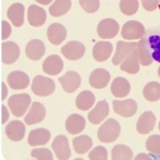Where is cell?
<instances>
[{"instance_id": "6da1fadb", "label": "cell", "mask_w": 160, "mask_h": 160, "mask_svg": "<svg viewBox=\"0 0 160 160\" xmlns=\"http://www.w3.org/2000/svg\"><path fill=\"white\" fill-rule=\"evenodd\" d=\"M140 63L149 66L154 60L160 62V35L153 34L145 36L138 42Z\"/></svg>"}, {"instance_id": "7a4b0ae2", "label": "cell", "mask_w": 160, "mask_h": 160, "mask_svg": "<svg viewBox=\"0 0 160 160\" xmlns=\"http://www.w3.org/2000/svg\"><path fill=\"white\" fill-rule=\"evenodd\" d=\"M121 132L120 125L117 120L109 118L102 124L98 131V138L102 142L110 143L115 142Z\"/></svg>"}, {"instance_id": "3957f363", "label": "cell", "mask_w": 160, "mask_h": 160, "mask_svg": "<svg viewBox=\"0 0 160 160\" xmlns=\"http://www.w3.org/2000/svg\"><path fill=\"white\" fill-rule=\"evenodd\" d=\"M31 102V98L28 94H18L10 97L8 106L11 113L15 117H22L25 115Z\"/></svg>"}, {"instance_id": "277c9868", "label": "cell", "mask_w": 160, "mask_h": 160, "mask_svg": "<svg viewBox=\"0 0 160 160\" xmlns=\"http://www.w3.org/2000/svg\"><path fill=\"white\" fill-rule=\"evenodd\" d=\"M31 90L37 96H49L55 91V83L51 78L42 75H37L33 79Z\"/></svg>"}, {"instance_id": "5b68a950", "label": "cell", "mask_w": 160, "mask_h": 160, "mask_svg": "<svg viewBox=\"0 0 160 160\" xmlns=\"http://www.w3.org/2000/svg\"><path fill=\"white\" fill-rule=\"evenodd\" d=\"M119 25L113 18H105L98 23L97 27V33L98 36L103 39L112 38L118 35Z\"/></svg>"}, {"instance_id": "8992f818", "label": "cell", "mask_w": 160, "mask_h": 160, "mask_svg": "<svg viewBox=\"0 0 160 160\" xmlns=\"http://www.w3.org/2000/svg\"><path fill=\"white\" fill-rule=\"evenodd\" d=\"M145 34V28L141 22L138 21H129L126 22L122 28L121 35L127 40L141 38Z\"/></svg>"}, {"instance_id": "52a82bcc", "label": "cell", "mask_w": 160, "mask_h": 160, "mask_svg": "<svg viewBox=\"0 0 160 160\" xmlns=\"http://www.w3.org/2000/svg\"><path fill=\"white\" fill-rule=\"evenodd\" d=\"M113 108L116 114L124 118H130L135 115L137 111L136 102L133 99L114 100Z\"/></svg>"}, {"instance_id": "ba28073f", "label": "cell", "mask_w": 160, "mask_h": 160, "mask_svg": "<svg viewBox=\"0 0 160 160\" xmlns=\"http://www.w3.org/2000/svg\"><path fill=\"white\" fill-rule=\"evenodd\" d=\"M85 46L78 41H71L61 49V52L65 58L69 60H78L85 54Z\"/></svg>"}, {"instance_id": "9c48e42d", "label": "cell", "mask_w": 160, "mask_h": 160, "mask_svg": "<svg viewBox=\"0 0 160 160\" xmlns=\"http://www.w3.org/2000/svg\"><path fill=\"white\" fill-rule=\"evenodd\" d=\"M52 149L57 158L61 160H67L71 157L69 141L64 135H58L52 142Z\"/></svg>"}, {"instance_id": "30bf717a", "label": "cell", "mask_w": 160, "mask_h": 160, "mask_svg": "<svg viewBox=\"0 0 160 160\" xmlns=\"http://www.w3.org/2000/svg\"><path fill=\"white\" fill-rule=\"evenodd\" d=\"M64 91L68 93L75 92L81 85V77L75 71H68L58 78Z\"/></svg>"}, {"instance_id": "8fae6325", "label": "cell", "mask_w": 160, "mask_h": 160, "mask_svg": "<svg viewBox=\"0 0 160 160\" xmlns=\"http://www.w3.org/2000/svg\"><path fill=\"white\" fill-rule=\"evenodd\" d=\"M109 104L106 100H102L97 102L94 109L91 110V112L88 115V119L91 122V123L99 124L105 119L108 115H109Z\"/></svg>"}, {"instance_id": "7c38bea8", "label": "cell", "mask_w": 160, "mask_h": 160, "mask_svg": "<svg viewBox=\"0 0 160 160\" xmlns=\"http://www.w3.org/2000/svg\"><path fill=\"white\" fill-rule=\"evenodd\" d=\"M111 75L107 70L98 68L91 72L89 78L90 85L95 89H102L108 85Z\"/></svg>"}, {"instance_id": "4fadbf2b", "label": "cell", "mask_w": 160, "mask_h": 160, "mask_svg": "<svg viewBox=\"0 0 160 160\" xmlns=\"http://www.w3.org/2000/svg\"><path fill=\"white\" fill-rule=\"evenodd\" d=\"M20 55L19 47L14 42H6L2 44V61L5 64L16 62Z\"/></svg>"}, {"instance_id": "5bb4252c", "label": "cell", "mask_w": 160, "mask_h": 160, "mask_svg": "<svg viewBox=\"0 0 160 160\" xmlns=\"http://www.w3.org/2000/svg\"><path fill=\"white\" fill-rule=\"evenodd\" d=\"M138 48V42H127L118 41L117 42L116 51L112 58V62L115 66L119 65L122 60Z\"/></svg>"}, {"instance_id": "9a60e30c", "label": "cell", "mask_w": 160, "mask_h": 160, "mask_svg": "<svg viewBox=\"0 0 160 160\" xmlns=\"http://www.w3.org/2000/svg\"><path fill=\"white\" fill-rule=\"evenodd\" d=\"M46 116L45 107L38 102H33L28 115L25 116L24 121L28 125H34L39 123Z\"/></svg>"}, {"instance_id": "2e32d148", "label": "cell", "mask_w": 160, "mask_h": 160, "mask_svg": "<svg viewBox=\"0 0 160 160\" xmlns=\"http://www.w3.org/2000/svg\"><path fill=\"white\" fill-rule=\"evenodd\" d=\"M8 82L11 89L22 90L29 86L30 78L28 75L22 71H13L8 75Z\"/></svg>"}, {"instance_id": "e0dca14e", "label": "cell", "mask_w": 160, "mask_h": 160, "mask_svg": "<svg viewBox=\"0 0 160 160\" xmlns=\"http://www.w3.org/2000/svg\"><path fill=\"white\" fill-rule=\"evenodd\" d=\"M156 118L152 111H146L142 114L137 122L136 129L141 135H147L155 128Z\"/></svg>"}, {"instance_id": "ac0fdd59", "label": "cell", "mask_w": 160, "mask_h": 160, "mask_svg": "<svg viewBox=\"0 0 160 160\" xmlns=\"http://www.w3.org/2000/svg\"><path fill=\"white\" fill-rule=\"evenodd\" d=\"M25 131V125L19 120H13L6 127V135L9 139L15 142H18L24 138Z\"/></svg>"}, {"instance_id": "d6986e66", "label": "cell", "mask_w": 160, "mask_h": 160, "mask_svg": "<svg viewBox=\"0 0 160 160\" xmlns=\"http://www.w3.org/2000/svg\"><path fill=\"white\" fill-rule=\"evenodd\" d=\"M139 58L138 54V48L131 52L120 63V68L125 72L135 75L139 71Z\"/></svg>"}, {"instance_id": "ffe728a7", "label": "cell", "mask_w": 160, "mask_h": 160, "mask_svg": "<svg viewBox=\"0 0 160 160\" xmlns=\"http://www.w3.org/2000/svg\"><path fill=\"white\" fill-rule=\"evenodd\" d=\"M67 29L60 23H52L48 29V40L55 46L62 43L67 38Z\"/></svg>"}, {"instance_id": "44dd1931", "label": "cell", "mask_w": 160, "mask_h": 160, "mask_svg": "<svg viewBox=\"0 0 160 160\" xmlns=\"http://www.w3.org/2000/svg\"><path fill=\"white\" fill-rule=\"evenodd\" d=\"M63 68V61L58 55H52L48 56L42 63L43 71L49 75H58Z\"/></svg>"}, {"instance_id": "7402d4cb", "label": "cell", "mask_w": 160, "mask_h": 160, "mask_svg": "<svg viewBox=\"0 0 160 160\" xmlns=\"http://www.w3.org/2000/svg\"><path fill=\"white\" fill-rule=\"evenodd\" d=\"M28 22L33 27H41L47 19V13L41 7L33 5L30 6L28 11Z\"/></svg>"}, {"instance_id": "603a6c76", "label": "cell", "mask_w": 160, "mask_h": 160, "mask_svg": "<svg viewBox=\"0 0 160 160\" xmlns=\"http://www.w3.org/2000/svg\"><path fill=\"white\" fill-rule=\"evenodd\" d=\"M51 138V132L44 128L32 130L28 136V143L31 147L46 145Z\"/></svg>"}, {"instance_id": "cb8c5ba5", "label": "cell", "mask_w": 160, "mask_h": 160, "mask_svg": "<svg viewBox=\"0 0 160 160\" xmlns=\"http://www.w3.org/2000/svg\"><path fill=\"white\" fill-rule=\"evenodd\" d=\"M113 51V46L110 42L102 41L97 42L93 48V57L98 62H104L111 57Z\"/></svg>"}, {"instance_id": "d4e9b609", "label": "cell", "mask_w": 160, "mask_h": 160, "mask_svg": "<svg viewBox=\"0 0 160 160\" xmlns=\"http://www.w3.org/2000/svg\"><path fill=\"white\" fill-rule=\"evenodd\" d=\"M45 45L39 39H33L30 41L26 47V55L30 59L37 60L41 59L45 54Z\"/></svg>"}, {"instance_id": "484cf974", "label": "cell", "mask_w": 160, "mask_h": 160, "mask_svg": "<svg viewBox=\"0 0 160 160\" xmlns=\"http://www.w3.org/2000/svg\"><path fill=\"white\" fill-rule=\"evenodd\" d=\"M86 126V120L78 114L70 115L66 121V129L71 135H78L82 132Z\"/></svg>"}, {"instance_id": "4316f807", "label": "cell", "mask_w": 160, "mask_h": 160, "mask_svg": "<svg viewBox=\"0 0 160 160\" xmlns=\"http://www.w3.org/2000/svg\"><path fill=\"white\" fill-rule=\"evenodd\" d=\"M113 95L116 98H123L128 95L131 91V85L128 79L122 77H117L113 80L111 87Z\"/></svg>"}, {"instance_id": "83f0119b", "label": "cell", "mask_w": 160, "mask_h": 160, "mask_svg": "<svg viewBox=\"0 0 160 160\" xmlns=\"http://www.w3.org/2000/svg\"><path fill=\"white\" fill-rule=\"evenodd\" d=\"M24 13L25 8L21 3H14L8 8V17L12 24L16 28H20L24 22Z\"/></svg>"}, {"instance_id": "f1b7e54d", "label": "cell", "mask_w": 160, "mask_h": 160, "mask_svg": "<svg viewBox=\"0 0 160 160\" xmlns=\"http://www.w3.org/2000/svg\"><path fill=\"white\" fill-rule=\"evenodd\" d=\"M95 102V97L92 92L84 91L78 94L76 98V107L81 111H88Z\"/></svg>"}, {"instance_id": "f546056e", "label": "cell", "mask_w": 160, "mask_h": 160, "mask_svg": "<svg viewBox=\"0 0 160 160\" xmlns=\"http://www.w3.org/2000/svg\"><path fill=\"white\" fill-rule=\"evenodd\" d=\"M73 148L78 155H83L92 148V139L88 135H81L75 138L72 141Z\"/></svg>"}, {"instance_id": "4dcf8cb0", "label": "cell", "mask_w": 160, "mask_h": 160, "mask_svg": "<svg viewBox=\"0 0 160 160\" xmlns=\"http://www.w3.org/2000/svg\"><path fill=\"white\" fill-rule=\"evenodd\" d=\"M71 8V0H55L50 7L49 12L54 17H60L66 15Z\"/></svg>"}, {"instance_id": "1f68e13d", "label": "cell", "mask_w": 160, "mask_h": 160, "mask_svg": "<svg viewBox=\"0 0 160 160\" xmlns=\"http://www.w3.org/2000/svg\"><path fill=\"white\" fill-rule=\"evenodd\" d=\"M143 96L149 102H156L160 99V83L151 82L143 88Z\"/></svg>"}, {"instance_id": "d6a6232c", "label": "cell", "mask_w": 160, "mask_h": 160, "mask_svg": "<svg viewBox=\"0 0 160 160\" xmlns=\"http://www.w3.org/2000/svg\"><path fill=\"white\" fill-rule=\"evenodd\" d=\"M133 152L131 148L125 145H116L111 151V158L113 160H131Z\"/></svg>"}, {"instance_id": "836d02e7", "label": "cell", "mask_w": 160, "mask_h": 160, "mask_svg": "<svg viewBox=\"0 0 160 160\" xmlns=\"http://www.w3.org/2000/svg\"><path fill=\"white\" fill-rule=\"evenodd\" d=\"M138 0H121L119 3V8L122 14L128 16L135 15L138 10Z\"/></svg>"}, {"instance_id": "e575fe53", "label": "cell", "mask_w": 160, "mask_h": 160, "mask_svg": "<svg viewBox=\"0 0 160 160\" xmlns=\"http://www.w3.org/2000/svg\"><path fill=\"white\" fill-rule=\"evenodd\" d=\"M146 148L154 155H160V135H151L146 142Z\"/></svg>"}, {"instance_id": "d590c367", "label": "cell", "mask_w": 160, "mask_h": 160, "mask_svg": "<svg viewBox=\"0 0 160 160\" xmlns=\"http://www.w3.org/2000/svg\"><path fill=\"white\" fill-rule=\"evenodd\" d=\"M79 4L86 12L95 13L100 7L99 0H79Z\"/></svg>"}, {"instance_id": "8d00e7d4", "label": "cell", "mask_w": 160, "mask_h": 160, "mask_svg": "<svg viewBox=\"0 0 160 160\" xmlns=\"http://www.w3.org/2000/svg\"><path fill=\"white\" fill-rule=\"evenodd\" d=\"M31 156L38 160H52L51 151L47 148H35L31 151Z\"/></svg>"}, {"instance_id": "74e56055", "label": "cell", "mask_w": 160, "mask_h": 160, "mask_svg": "<svg viewBox=\"0 0 160 160\" xmlns=\"http://www.w3.org/2000/svg\"><path fill=\"white\" fill-rule=\"evenodd\" d=\"M89 158L91 160H107L108 151L104 147L98 146L90 152Z\"/></svg>"}, {"instance_id": "f35d334b", "label": "cell", "mask_w": 160, "mask_h": 160, "mask_svg": "<svg viewBox=\"0 0 160 160\" xmlns=\"http://www.w3.org/2000/svg\"><path fill=\"white\" fill-rule=\"evenodd\" d=\"M160 0H141L144 9L148 11H155L158 8Z\"/></svg>"}, {"instance_id": "ab89813d", "label": "cell", "mask_w": 160, "mask_h": 160, "mask_svg": "<svg viewBox=\"0 0 160 160\" xmlns=\"http://www.w3.org/2000/svg\"><path fill=\"white\" fill-rule=\"evenodd\" d=\"M11 27L7 21H2V39L5 40L11 35Z\"/></svg>"}, {"instance_id": "60d3db41", "label": "cell", "mask_w": 160, "mask_h": 160, "mask_svg": "<svg viewBox=\"0 0 160 160\" xmlns=\"http://www.w3.org/2000/svg\"><path fill=\"white\" fill-rule=\"evenodd\" d=\"M2 123L5 124L9 118V112L5 106H2Z\"/></svg>"}, {"instance_id": "b9f144b4", "label": "cell", "mask_w": 160, "mask_h": 160, "mask_svg": "<svg viewBox=\"0 0 160 160\" xmlns=\"http://www.w3.org/2000/svg\"><path fill=\"white\" fill-rule=\"evenodd\" d=\"M2 100L6 99L7 96H8V88H7V85H6L5 82H2Z\"/></svg>"}, {"instance_id": "7bdbcfd3", "label": "cell", "mask_w": 160, "mask_h": 160, "mask_svg": "<svg viewBox=\"0 0 160 160\" xmlns=\"http://www.w3.org/2000/svg\"><path fill=\"white\" fill-rule=\"evenodd\" d=\"M150 159H151V157L145 155V154H143V153H141V154H139V155H137V156L135 157V160H150Z\"/></svg>"}, {"instance_id": "ee69618b", "label": "cell", "mask_w": 160, "mask_h": 160, "mask_svg": "<svg viewBox=\"0 0 160 160\" xmlns=\"http://www.w3.org/2000/svg\"><path fill=\"white\" fill-rule=\"evenodd\" d=\"M38 3L42 4V5H49L51 2H52L53 0H35Z\"/></svg>"}, {"instance_id": "f6af8a7d", "label": "cell", "mask_w": 160, "mask_h": 160, "mask_svg": "<svg viewBox=\"0 0 160 160\" xmlns=\"http://www.w3.org/2000/svg\"><path fill=\"white\" fill-rule=\"evenodd\" d=\"M158 76L160 77V67L159 68H158Z\"/></svg>"}, {"instance_id": "bcb514c9", "label": "cell", "mask_w": 160, "mask_h": 160, "mask_svg": "<svg viewBox=\"0 0 160 160\" xmlns=\"http://www.w3.org/2000/svg\"><path fill=\"white\" fill-rule=\"evenodd\" d=\"M158 128H159V131H160V122H159V124H158Z\"/></svg>"}]
</instances>
